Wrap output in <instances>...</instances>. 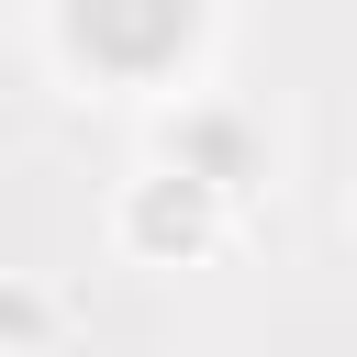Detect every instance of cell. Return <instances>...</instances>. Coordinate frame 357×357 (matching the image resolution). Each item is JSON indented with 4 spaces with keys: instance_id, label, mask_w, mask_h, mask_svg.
Instances as JSON below:
<instances>
[{
    "instance_id": "1",
    "label": "cell",
    "mask_w": 357,
    "mask_h": 357,
    "mask_svg": "<svg viewBox=\"0 0 357 357\" xmlns=\"http://www.w3.org/2000/svg\"><path fill=\"white\" fill-rule=\"evenodd\" d=\"M190 22H201V0H67V45L100 56V67H123V78L167 67L190 45Z\"/></svg>"
},
{
    "instance_id": "2",
    "label": "cell",
    "mask_w": 357,
    "mask_h": 357,
    "mask_svg": "<svg viewBox=\"0 0 357 357\" xmlns=\"http://www.w3.org/2000/svg\"><path fill=\"white\" fill-rule=\"evenodd\" d=\"M123 223H134V245H145V257H190V245H212V178H201V167L145 178Z\"/></svg>"
},
{
    "instance_id": "3",
    "label": "cell",
    "mask_w": 357,
    "mask_h": 357,
    "mask_svg": "<svg viewBox=\"0 0 357 357\" xmlns=\"http://www.w3.org/2000/svg\"><path fill=\"white\" fill-rule=\"evenodd\" d=\"M178 156H190V167H201V178L223 190V178L245 167V134H234V123H190V134H178Z\"/></svg>"
},
{
    "instance_id": "4",
    "label": "cell",
    "mask_w": 357,
    "mask_h": 357,
    "mask_svg": "<svg viewBox=\"0 0 357 357\" xmlns=\"http://www.w3.org/2000/svg\"><path fill=\"white\" fill-rule=\"evenodd\" d=\"M33 324H45V301L33 290H0V335H33Z\"/></svg>"
}]
</instances>
